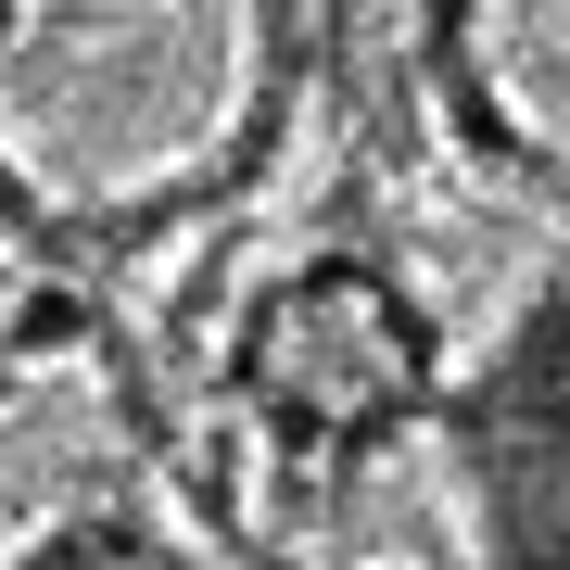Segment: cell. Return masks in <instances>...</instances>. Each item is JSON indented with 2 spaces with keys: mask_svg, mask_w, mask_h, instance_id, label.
Listing matches in <instances>:
<instances>
[{
  "mask_svg": "<svg viewBox=\"0 0 570 570\" xmlns=\"http://www.w3.org/2000/svg\"><path fill=\"white\" fill-rule=\"evenodd\" d=\"M292 0H0V204L51 242H127L266 153Z\"/></svg>",
  "mask_w": 570,
  "mask_h": 570,
  "instance_id": "cell-1",
  "label": "cell"
},
{
  "mask_svg": "<svg viewBox=\"0 0 570 570\" xmlns=\"http://www.w3.org/2000/svg\"><path fill=\"white\" fill-rule=\"evenodd\" d=\"M469 469L532 570H570V279L532 305L469 381Z\"/></svg>",
  "mask_w": 570,
  "mask_h": 570,
  "instance_id": "cell-2",
  "label": "cell"
},
{
  "mask_svg": "<svg viewBox=\"0 0 570 570\" xmlns=\"http://www.w3.org/2000/svg\"><path fill=\"white\" fill-rule=\"evenodd\" d=\"M444 102L494 165L570 190V0H444Z\"/></svg>",
  "mask_w": 570,
  "mask_h": 570,
  "instance_id": "cell-3",
  "label": "cell"
},
{
  "mask_svg": "<svg viewBox=\"0 0 570 570\" xmlns=\"http://www.w3.org/2000/svg\"><path fill=\"white\" fill-rule=\"evenodd\" d=\"M254 381H266V406L343 431V419H381V393H393V406L419 393V330H406V305H393L381 279L330 266V279H292L279 305H266Z\"/></svg>",
  "mask_w": 570,
  "mask_h": 570,
  "instance_id": "cell-4",
  "label": "cell"
}]
</instances>
